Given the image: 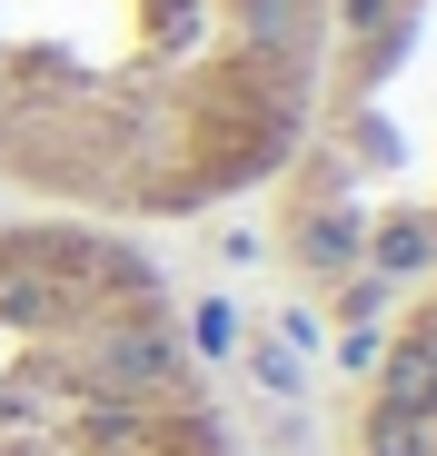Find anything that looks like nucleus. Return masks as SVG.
Returning <instances> with one entry per match:
<instances>
[{
  "label": "nucleus",
  "instance_id": "nucleus-1",
  "mask_svg": "<svg viewBox=\"0 0 437 456\" xmlns=\"http://www.w3.org/2000/svg\"><path fill=\"white\" fill-rule=\"evenodd\" d=\"M348 0H0V179L110 228L288 179Z\"/></svg>",
  "mask_w": 437,
  "mask_h": 456
},
{
  "label": "nucleus",
  "instance_id": "nucleus-2",
  "mask_svg": "<svg viewBox=\"0 0 437 456\" xmlns=\"http://www.w3.org/2000/svg\"><path fill=\"white\" fill-rule=\"evenodd\" d=\"M0 456H239L160 258L0 179Z\"/></svg>",
  "mask_w": 437,
  "mask_h": 456
},
{
  "label": "nucleus",
  "instance_id": "nucleus-3",
  "mask_svg": "<svg viewBox=\"0 0 437 456\" xmlns=\"http://www.w3.org/2000/svg\"><path fill=\"white\" fill-rule=\"evenodd\" d=\"M358 456H437V278L417 288V308L398 318V338L368 377Z\"/></svg>",
  "mask_w": 437,
  "mask_h": 456
}]
</instances>
